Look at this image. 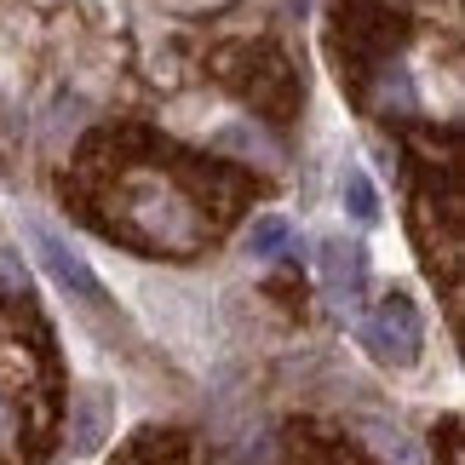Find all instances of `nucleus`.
Here are the masks:
<instances>
[{
	"instance_id": "5",
	"label": "nucleus",
	"mask_w": 465,
	"mask_h": 465,
	"mask_svg": "<svg viewBox=\"0 0 465 465\" xmlns=\"http://www.w3.org/2000/svg\"><path fill=\"white\" fill-rule=\"evenodd\" d=\"M339 190H345V207H351L356 224H380V195H373V184H368L362 167H345V173H339Z\"/></svg>"
},
{
	"instance_id": "9",
	"label": "nucleus",
	"mask_w": 465,
	"mask_h": 465,
	"mask_svg": "<svg viewBox=\"0 0 465 465\" xmlns=\"http://www.w3.org/2000/svg\"><path fill=\"white\" fill-rule=\"evenodd\" d=\"M0 293H6V299H29V271L6 253V247H0Z\"/></svg>"
},
{
	"instance_id": "3",
	"label": "nucleus",
	"mask_w": 465,
	"mask_h": 465,
	"mask_svg": "<svg viewBox=\"0 0 465 465\" xmlns=\"http://www.w3.org/2000/svg\"><path fill=\"white\" fill-rule=\"evenodd\" d=\"M322 282H328V293L356 305V293H362V282H368V253L345 236H328L322 242Z\"/></svg>"
},
{
	"instance_id": "4",
	"label": "nucleus",
	"mask_w": 465,
	"mask_h": 465,
	"mask_svg": "<svg viewBox=\"0 0 465 465\" xmlns=\"http://www.w3.org/2000/svg\"><path fill=\"white\" fill-rule=\"evenodd\" d=\"M110 425H115V402H110V391H81L75 402H69V442H75V454H93L104 437H110Z\"/></svg>"
},
{
	"instance_id": "8",
	"label": "nucleus",
	"mask_w": 465,
	"mask_h": 465,
	"mask_svg": "<svg viewBox=\"0 0 465 465\" xmlns=\"http://www.w3.org/2000/svg\"><path fill=\"white\" fill-rule=\"evenodd\" d=\"M368 437L380 442V449H385L391 460H397V465H425V460L414 454V442H408V437L397 431V425H373V420H368Z\"/></svg>"
},
{
	"instance_id": "7",
	"label": "nucleus",
	"mask_w": 465,
	"mask_h": 465,
	"mask_svg": "<svg viewBox=\"0 0 465 465\" xmlns=\"http://www.w3.org/2000/svg\"><path fill=\"white\" fill-rule=\"evenodd\" d=\"M219 150H242V155H259V161H276V144L264 138L253 121H230V127L219 133Z\"/></svg>"
},
{
	"instance_id": "10",
	"label": "nucleus",
	"mask_w": 465,
	"mask_h": 465,
	"mask_svg": "<svg viewBox=\"0 0 465 465\" xmlns=\"http://www.w3.org/2000/svg\"><path fill=\"white\" fill-rule=\"evenodd\" d=\"M12 431H17V408L6 402V391H0V442H6Z\"/></svg>"
},
{
	"instance_id": "6",
	"label": "nucleus",
	"mask_w": 465,
	"mask_h": 465,
	"mask_svg": "<svg viewBox=\"0 0 465 465\" xmlns=\"http://www.w3.org/2000/svg\"><path fill=\"white\" fill-rule=\"evenodd\" d=\"M288 247H293L288 219H253V230H247V253L253 259H282Z\"/></svg>"
},
{
	"instance_id": "2",
	"label": "nucleus",
	"mask_w": 465,
	"mask_h": 465,
	"mask_svg": "<svg viewBox=\"0 0 465 465\" xmlns=\"http://www.w3.org/2000/svg\"><path fill=\"white\" fill-rule=\"evenodd\" d=\"M24 230H29V242H35V253H41V264H46L52 276H58V288L81 293V299H104V282L93 276V264H86L64 236H52V230H46V224H35V219H29Z\"/></svg>"
},
{
	"instance_id": "1",
	"label": "nucleus",
	"mask_w": 465,
	"mask_h": 465,
	"mask_svg": "<svg viewBox=\"0 0 465 465\" xmlns=\"http://www.w3.org/2000/svg\"><path fill=\"white\" fill-rule=\"evenodd\" d=\"M362 345L380 356V362H414L420 345H425V328H420V311L408 305L402 293H385L380 305L362 316Z\"/></svg>"
}]
</instances>
